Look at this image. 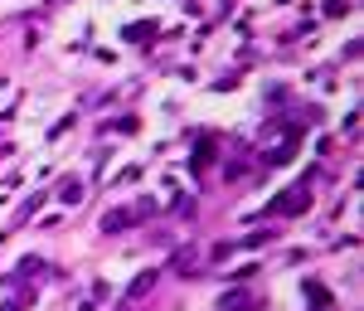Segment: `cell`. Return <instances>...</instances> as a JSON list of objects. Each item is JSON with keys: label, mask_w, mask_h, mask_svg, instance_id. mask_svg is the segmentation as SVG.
<instances>
[{"label": "cell", "mask_w": 364, "mask_h": 311, "mask_svg": "<svg viewBox=\"0 0 364 311\" xmlns=\"http://www.w3.org/2000/svg\"><path fill=\"white\" fill-rule=\"evenodd\" d=\"M277 209H282V214H306V209H311V195L296 185V190H286V200H277V205H272V214H277Z\"/></svg>", "instance_id": "cell-1"}, {"label": "cell", "mask_w": 364, "mask_h": 311, "mask_svg": "<svg viewBox=\"0 0 364 311\" xmlns=\"http://www.w3.org/2000/svg\"><path fill=\"white\" fill-rule=\"evenodd\" d=\"M136 224V214H126V209H112L107 219H102V233H117V229H131Z\"/></svg>", "instance_id": "cell-2"}, {"label": "cell", "mask_w": 364, "mask_h": 311, "mask_svg": "<svg viewBox=\"0 0 364 311\" xmlns=\"http://www.w3.org/2000/svg\"><path fill=\"white\" fill-rule=\"evenodd\" d=\"M64 200H68V205H73V200H83V185H78V180H68V185H64Z\"/></svg>", "instance_id": "cell-6"}, {"label": "cell", "mask_w": 364, "mask_h": 311, "mask_svg": "<svg viewBox=\"0 0 364 311\" xmlns=\"http://www.w3.org/2000/svg\"><path fill=\"white\" fill-rule=\"evenodd\" d=\"M209 161H214V141H199L194 146V166H209Z\"/></svg>", "instance_id": "cell-4"}, {"label": "cell", "mask_w": 364, "mask_h": 311, "mask_svg": "<svg viewBox=\"0 0 364 311\" xmlns=\"http://www.w3.org/2000/svg\"><path fill=\"white\" fill-rule=\"evenodd\" d=\"M156 277H161V273H141V277H136V282L126 287V297H146V292L156 287Z\"/></svg>", "instance_id": "cell-3"}, {"label": "cell", "mask_w": 364, "mask_h": 311, "mask_svg": "<svg viewBox=\"0 0 364 311\" xmlns=\"http://www.w3.org/2000/svg\"><path fill=\"white\" fill-rule=\"evenodd\" d=\"M189 263H194V253H189V248H180V253H175V263H170V268H175V273H184V268H189Z\"/></svg>", "instance_id": "cell-5"}, {"label": "cell", "mask_w": 364, "mask_h": 311, "mask_svg": "<svg viewBox=\"0 0 364 311\" xmlns=\"http://www.w3.org/2000/svg\"><path fill=\"white\" fill-rule=\"evenodd\" d=\"M24 302H29V297H20V302H5L0 311H24Z\"/></svg>", "instance_id": "cell-7"}]
</instances>
